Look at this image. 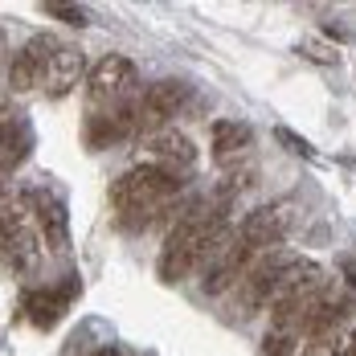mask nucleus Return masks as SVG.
Masks as SVG:
<instances>
[{
  "label": "nucleus",
  "instance_id": "16",
  "mask_svg": "<svg viewBox=\"0 0 356 356\" xmlns=\"http://www.w3.org/2000/svg\"><path fill=\"white\" fill-rule=\"evenodd\" d=\"M295 49H299L307 62H316V66H340V49H336V45H327L323 37H303Z\"/></svg>",
  "mask_w": 356,
  "mask_h": 356
},
{
  "label": "nucleus",
  "instance_id": "6",
  "mask_svg": "<svg viewBox=\"0 0 356 356\" xmlns=\"http://www.w3.org/2000/svg\"><path fill=\"white\" fill-rule=\"evenodd\" d=\"M136 131H140V107L131 99H115V103H103L99 111H90L86 143L90 147H115V143L131 140Z\"/></svg>",
  "mask_w": 356,
  "mask_h": 356
},
{
  "label": "nucleus",
  "instance_id": "18",
  "mask_svg": "<svg viewBox=\"0 0 356 356\" xmlns=\"http://www.w3.org/2000/svg\"><path fill=\"white\" fill-rule=\"evenodd\" d=\"M275 140H279V147H286V152H295L299 160H320L316 156V147L303 140L299 131H291V127H275Z\"/></svg>",
  "mask_w": 356,
  "mask_h": 356
},
{
  "label": "nucleus",
  "instance_id": "13",
  "mask_svg": "<svg viewBox=\"0 0 356 356\" xmlns=\"http://www.w3.org/2000/svg\"><path fill=\"white\" fill-rule=\"evenodd\" d=\"M82 78H86V54H82L78 45H62V49L49 58L45 74H41V90H45L49 99H66Z\"/></svg>",
  "mask_w": 356,
  "mask_h": 356
},
{
  "label": "nucleus",
  "instance_id": "4",
  "mask_svg": "<svg viewBox=\"0 0 356 356\" xmlns=\"http://www.w3.org/2000/svg\"><path fill=\"white\" fill-rule=\"evenodd\" d=\"M188 82H180V78H160V82H152L147 90L140 95V127L147 136H156V131H164L172 119H177L180 111L188 107Z\"/></svg>",
  "mask_w": 356,
  "mask_h": 356
},
{
  "label": "nucleus",
  "instance_id": "5",
  "mask_svg": "<svg viewBox=\"0 0 356 356\" xmlns=\"http://www.w3.org/2000/svg\"><path fill=\"white\" fill-rule=\"evenodd\" d=\"M291 266V254L283 250H262L254 262H250V270L242 275V283H238V299H242V307L254 312V307H270V295H275V286L283 279V270Z\"/></svg>",
  "mask_w": 356,
  "mask_h": 356
},
{
  "label": "nucleus",
  "instance_id": "19",
  "mask_svg": "<svg viewBox=\"0 0 356 356\" xmlns=\"http://www.w3.org/2000/svg\"><path fill=\"white\" fill-rule=\"evenodd\" d=\"M45 13H49L54 21L74 25V29H86V25H90V13H86L82 4H45Z\"/></svg>",
  "mask_w": 356,
  "mask_h": 356
},
{
  "label": "nucleus",
  "instance_id": "1",
  "mask_svg": "<svg viewBox=\"0 0 356 356\" xmlns=\"http://www.w3.org/2000/svg\"><path fill=\"white\" fill-rule=\"evenodd\" d=\"M177 193H180V177H168L152 164H136L115 180L111 201H115V213H119L123 229H147L168 201H177Z\"/></svg>",
  "mask_w": 356,
  "mask_h": 356
},
{
  "label": "nucleus",
  "instance_id": "20",
  "mask_svg": "<svg viewBox=\"0 0 356 356\" xmlns=\"http://www.w3.org/2000/svg\"><path fill=\"white\" fill-rule=\"evenodd\" d=\"M299 356H340V332L336 336H320V340H307Z\"/></svg>",
  "mask_w": 356,
  "mask_h": 356
},
{
  "label": "nucleus",
  "instance_id": "2",
  "mask_svg": "<svg viewBox=\"0 0 356 356\" xmlns=\"http://www.w3.org/2000/svg\"><path fill=\"white\" fill-rule=\"evenodd\" d=\"M33 213H29V197H4L0 201V262L13 275H25L37 262V234H33Z\"/></svg>",
  "mask_w": 356,
  "mask_h": 356
},
{
  "label": "nucleus",
  "instance_id": "7",
  "mask_svg": "<svg viewBox=\"0 0 356 356\" xmlns=\"http://www.w3.org/2000/svg\"><path fill=\"white\" fill-rule=\"evenodd\" d=\"M143 156H147L152 168H160L168 177H188L197 168V143L188 140L184 131H177V127H164V131L147 136Z\"/></svg>",
  "mask_w": 356,
  "mask_h": 356
},
{
  "label": "nucleus",
  "instance_id": "9",
  "mask_svg": "<svg viewBox=\"0 0 356 356\" xmlns=\"http://www.w3.org/2000/svg\"><path fill=\"white\" fill-rule=\"evenodd\" d=\"M136 86V66L131 58L123 54H107L99 58L90 74H86V90H90V103H115V99H127V90Z\"/></svg>",
  "mask_w": 356,
  "mask_h": 356
},
{
  "label": "nucleus",
  "instance_id": "21",
  "mask_svg": "<svg viewBox=\"0 0 356 356\" xmlns=\"http://www.w3.org/2000/svg\"><path fill=\"white\" fill-rule=\"evenodd\" d=\"M340 356H356V332H340Z\"/></svg>",
  "mask_w": 356,
  "mask_h": 356
},
{
  "label": "nucleus",
  "instance_id": "3",
  "mask_svg": "<svg viewBox=\"0 0 356 356\" xmlns=\"http://www.w3.org/2000/svg\"><path fill=\"white\" fill-rule=\"evenodd\" d=\"M295 217H299V205H295V201H270V205H258V209H250V213L238 221L234 238L246 242L250 250H258V254H262V250H275L286 234H291Z\"/></svg>",
  "mask_w": 356,
  "mask_h": 356
},
{
  "label": "nucleus",
  "instance_id": "14",
  "mask_svg": "<svg viewBox=\"0 0 356 356\" xmlns=\"http://www.w3.org/2000/svg\"><path fill=\"white\" fill-rule=\"evenodd\" d=\"M29 152H33V127L21 115L0 107V168L4 172H17Z\"/></svg>",
  "mask_w": 356,
  "mask_h": 356
},
{
  "label": "nucleus",
  "instance_id": "8",
  "mask_svg": "<svg viewBox=\"0 0 356 356\" xmlns=\"http://www.w3.org/2000/svg\"><path fill=\"white\" fill-rule=\"evenodd\" d=\"M62 49V41L49 33H37L29 37L17 54H13V62H8V86L17 90V95H25V90H33V86H41V74H45V66H49V58Z\"/></svg>",
  "mask_w": 356,
  "mask_h": 356
},
{
  "label": "nucleus",
  "instance_id": "24",
  "mask_svg": "<svg viewBox=\"0 0 356 356\" xmlns=\"http://www.w3.org/2000/svg\"><path fill=\"white\" fill-rule=\"evenodd\" d=\"M4 197H8V172L0 168V201H4Z\"/></svg>",
  "mask_w": 356,
  "mask_h": 356
},
{
  "label": "nucleus",
  "instance_id": "23",
  "mask_svg": "<svg viewBox=\"0 0 356 356\" xmlns=\"http://www.w3.org/2000/svg\"><path fill=\"white\" fill-rule=\"evenodd\" d=\"M323 33H332V37H353V29H340V21H327V25H323Z\"/></svg>",
  "mask_w": 356,
  "mask_h": 356
},
{
  "label": "nucleus",
  "instance_id": "15",
  "mask_svg": "<svg viewBox=\"0 0 356 356\" xmlns=\"http://www.w3.org/2000/svg\"><path fill=\"white\" fill-rule=\"evenodd\" d=\"M250 140H254V131H250V123H242V119H217L213 123V156L221 164L229 156H238L242 147H250Z\"/></svg>",
  "mask_w": 356,
  "mask_h": 356
},
{
  "label": "nucleus",
  "instance_id": "25",
  "mask_svg": "<svg viewBox=\"0 0 356 356\" xmlns=\"http://www.w3.org/2000/svg\"><path fill=\"white\" fill-rule=\"evenodd\" d=\"M95 356H123V348H115V344H107V348H99Z\"/></svg>",
  "mask_w": 356,
  "mask_h": 356
},
{
  "label": "nucleus",
  "instance_id": "22",
  "mask_svg": "<svg viewBox=\"0 0 356 356\" xmlns=\"http://www.w3.org/2000/svg\"><path fill=\"white\" fill-rule=\"evenodd\" d=\"M8 62H13V58H8V37H4V29H0V74H4Z\"/></svg>",
  "mask_w": 356,
  "mask_h": 356
},
{
  "label": "nucleus",
  "instance_id": "11",
  "mask_svg": "<svg viewBox=\"0 0 356 356\" xmlns=\"http://www.w3.org/2000/svg\"><path fill=\"white\" fill-rule=\"evenodd\" d=\"M254 258H258V250H250L246 242L229 238V242L221 246V254L213 258L209 275H205V291H209V295H225V291H234V286L242 283V275L250 270Z\"/></svg>",
  "mask_w": 356,
  "mask_h": 356
},
{
  "label": "nucleus",
  "instance_id": "17",
  "mask_svg": "<svg viewBox=\"0 0 356 356\" xmlns=\"http://www.w3.org/2000/svg\"><path fill=\"white\" fill-rule=\"evenodd\" d=\"M299 353V332H286V327H270L262 336V356H291Z\"/></svg>",
  "mask_w": 356,
  "mask_h": 356
},
{
  "label": "nucleus",
  "instance_id": "12",
  "mask_svg": "<svg viewBox=\"0 0 356 356\" xmlns=\"http://www.w3.org/2000/svg\"><path fill=\"white\" fill-rule=\"evenodd\" d=\"M74 295H78V286H66V291H58V286H29L25 295H21V312H25V320L41 327V332H49L54 323L66 316V307L74 303Z\"/></svg>",
  "mask_w": 356,
  "mask_h": 356
},
{
  "label": "nucleus",
  "instance_id": "10",
  "mask_svg": "<svg viewBox=\"0 0 356 356\" xmlns=\"http://www.w3.org/2000/svg\"><path fill=\"white\" fill-rule=\"evenodd\" d=\"M25 197H29V209H33V221L41 229V238H45V246L54 254L70 250V217H66L62 197H54L49 188H29Z\"/></svg>",
  "mask_w": 356,
  "mask_h": 356
}]
</instances>
